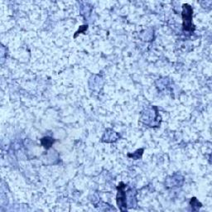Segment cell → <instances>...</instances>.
Instances as JSON below:
<instances>
[{"mask_svg": "<svg viewBox=\"0 0 212 212\" xmlns=\"http://www.w3.org/2000/svg\"><path fill=\"white\" fill-rule=\"evenodd\" d=\"M140 150L141 149H138V150H137L135 153H134L133 154H128V157H132L133 159H134V160H138V159H139V158H141L142 157V155L140 154L139 155V152H140Z\"/></svg>", "mask_w": 212, "mask_h": 212, "instance_id": "8992f818", "label": "cell"}, {"mask_svg": "<svg viewBox=\"0 0 212 212\" xmlns=\"http://www.w3.org/2000/svg\"><path fill=\"white\" fill-rule=\"evenodd\" d=\"M54 142H55V140L51 137H44L41 139V143L46 149H51Z\"/></svg>", "mask_w": 212, "mask_h": 212, "instance_id": "3957f363", "label": "cell"}, {"mask_svg": "<svg viewBox=\"0 0 212 212\" xmlns=\"http://www.w3.org/2000/svg\"><path fill=\"white\" fill-rule=\"evenodd\" d=\"M126 185L124 182H120L117 186V196L116 202L119 209L121 211H127V202H126V192H125Z\"/></svg>", "mask_w": 212, "mask_h": 212, "instance_id": "7a4b0ae2", "label": "cell"}, {"mask_svg": "<svg viewBox=\"0 0 212 212\" xmlns=\"http://www.w3.org/2000/svg\"><path fill=\"white\" fill-rule=\"evenodd\" d=\"M190 204L192 207H195V206H197L198 208H200V207H201V202H199L197 201V199L196 197H193L191 199V202H190Z\"/></svg>", "mask_w": 212, "mask_h": 212, "instance_id": "5b68a950", "label": "cell"}, {"mask_svg": "<svg viewBox=\"0 0 212 212\" xmlns=\"http://www.w3.org/2000/svg\"><path fill=\"white\" fill-rule=\"evenodd\" d=\"M192 15H193V9L191 5L188 3L182 4V27L184 31L186 32H192L195 30V26L192 22Z\"/></svg>", "mask_w": 212, "mask_h": 212, "instance_id": "6da1fadb", "label": "cell"}, {"mask_svg": "<svg viewBox=\"0 0 212 212\" xmlns=\"http://www.w3.org/2000/svg\"><path fill=\"white\" fill-rule=\"evenodd\" d=\"M88 29V25H83V26H80V28L78 30L77 32H76V34L74 35V38H76V36H77L78 34H80V33H85V32Z\"/></svg>", "mask_w": 212, "mask_h": 212, "instance_id": "277c9868", "label": "cell"}]
</instances>
